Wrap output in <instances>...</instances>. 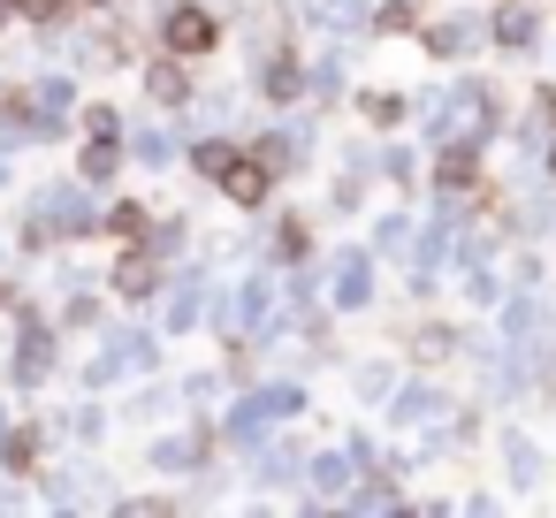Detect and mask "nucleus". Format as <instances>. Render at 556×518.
<instances>
[{
  "label": "nucleus",
  "instance_id": "obj_1",
  "mask_svg": "<svg viewBox=\"0 0 556 518\" xmlns=\"http://www.w3.org/2000/svg\"><path fill=\"white\" fill-rule=\"evenodd\" d=\"M168 47H176V54H206V47H214V16H206V9H176V16H168Z\"/></svg>",
  "mask_w": 556,
  "mask_h": 518
},
{
  "label": "nucleus",
  "instance_id": "obj_2",
  "mask_svg": "<svg viewBox=\"0 0 556 518\" xmlns=\"http://www.w3.org/2000/svg\"><path fill=\"white\" fill-rule=\"evenodd\" d=\"M267 176H275L267 161H229V168H222V191H229L237 206H260V199H267Z\"/></svg>",
  "mask_w": 556,
  "mask_h": 518
},
{
  "label": "nucleus",
  "instance_id": "obj_3",
  "mask_svg": "<svg viewBox=\"0 0 556 518\" xmlns=\"http://www.w3.org/2000/svg\"><path fill=\"white\" fill-rule=\"evenodd\" d=\"M115 176V138H92V153H85V184H108Z\"/></svg>",
  "mask_w": 556,
  "mask_h": 518
},
{
  "label": "nucleus",
  "instance_id": "obj_4",
  "mask_svg": "<svg viewBox=\"0 0 556 518\" xmlns=\"http://www.w3.org/2000/svg\"><path fill=\"white\" fill-rule=\"evenodd\" d=\"M336 282H343L336 298H343V305H358V298H366V260H343V267H336Z\"/></svg>",
  "mask_w": 556,
  "mask_h": 518
},
{
  "label": "nucleus",
  "instance_id": "obj_5",
  "mask_svg": "<svg viewBox=\"0 0 556 518\" xmlns=\"http://www.w3.org/2000/svg\"><path fill=\"white\" fill-rule=\"evenodd\" d=\"M62 108H70V85H39V123H62Z\"/></svg>",
  "mask_w": 556,
  "mask_h": 518
},
{
  "label": "nucleus",
  "instance_id": "obj_6",
  "mask_svg": "<svg viewBox=\"0 0 556 518\" xmlns=\"http://www.w3.org/2000/svg\"><path fill=\"white\" fill-rule=\"evenodd\" d=\"M108 229H115V237H146V206H115Z\"/></svg>",
  "mask_w": 556,
  "mask_h": 518
},
{
  "label": "nucleus",
  "instance_id": "obj_7",
  "mask_svg": "<svg viewBox=\"0 0 556 518\" xmlns=\"http://www.w3.org/2000/svg\"><path fill=\"white\" fill-rule=\"evenodd\" d=\"M495 31H503V47H526V39H533V16H510V9H503Z\"/></svg>",
  "mask_w": 556,
  "mask_h": 518
},
{
  "label": "nucleus",
  "instance_id": "obj_8",
  "mask_svg": "<svg viewBox=\"0 0 556 518\" xmlns=\"http://www.w3.org/2000/svg\"><path fill=\"white\" fill-rule=\"evenodd\" d=\"M146 290H153V267L130 260V267H123V298H146Z\"/></svg>",
  "mask_w": 556,
  "mask_h": 518
},
{
  "label": "nucleus",
  "instance_id": "obj_9",
  "mask_svg": "<svg viewBox=\"0 0 556 518\" xmlns=\"http://www.w3.org/2000/svg\"><path fill=\"white\" fill-rule=\"evenodd\" d=\"M146 85H153V100H184V77H176V70H153Z\"/></svg>",
  "mask_w": 556,
  "mask_h": 518
},
{
  "label": "nucleus",
  "instance_id": "obj_10",
  "mask_svg": "<svg viewBox=\"0 0 556 518\" xmlns=\"http://www.w3.org/2000/svg\"><path fill=\"white\" fill-rule=\"evenodd\" d=\"M434 54H465V24H442L434 31Z\"/></svg>",
  "mask_w": 556,
  "mask_h": 518
},
{
  "label": "nucleus",
  "instance_id": "obj_11",
  "mask_svg": "<svg viewBox=\"0 0 556 518\" xmlns=\"http://www.w3.org/2000/svg\"><path fill=\"white\" fill-rule=\"evenodd\" d=\"M229 161H237V153H229V146H199V168H206V176H222V168H229Z\"/></svg>",
  "mask_w": 556,
  "mask_h": 518
}]
</instances>
